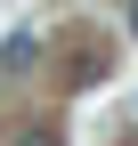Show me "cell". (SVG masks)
Here are the masks:
<instances>
[{"label": "cell", "instance_id": "obj_1", "mask_svg": "<svg viewBox=\"0 0 138 146\" xmlns=\"http://www.w3.org/2000/svg\"><path fill=\"white\" fill-rule=\"evenodd\" d=\"M33 57H41V33H8L0 41V73H33Z\"/></svg>", "mask_w": 138, "mask_h": 146}, {"label": "cell", "instance_id": "obj_3", "mask_svg": "<svg viewBox=\"0 0 138 146\" xmlns=\"http://www.w3.org/2000/svg\"><path fill=\"white\" fill-rule=\"evenodd\" d=\"M130 33H138V0H130Z\"/></svg>", "mask_w": 138, "mask_h": 146}, {"label": "cell", "instance_id": "obj_2", "mask_svg": "<svg viewBox=\"0 0 138 146\" xmlns=\"http://www.w3.org/2000/svg\"><path fill=\"white\" fill-rule=\"evenodd\" d=\"M25 146H57V138H49V130H25Z\"/></svg>", "mask_w": 138, "mask_h": 146}]
</instances>
